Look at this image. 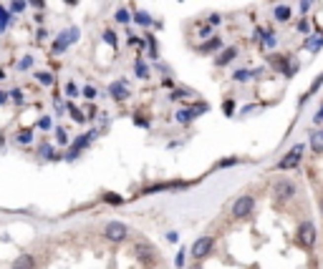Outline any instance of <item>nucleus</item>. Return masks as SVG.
<instances>
[{"label": "nucleus", "mask_w": 323, "mask_h": 269, "mask_svg": "<svg viewBox=\"0 0 323 269\" xmlns=\"http://www.w3.org/2000/svg\"><path fill=\"white\" fill-rule=\"evenodd\" d=\"M134 252H137V257L142 259V264H146V267L154 262V252H152V246H149V244H142V241H139Z\"/></svg>", "instance_id": "obj_9"}, {"label": "nucleus", "mask_w": 323, "mask_h": 269, "mask_svg": "<svg viewBox=\"0 0 323 269\" xmlns=\"http://www.w3.org/2000/svg\"><path fill=\"white\" fill-rule=\"evenodd\" d=\"M5 28H8V13H5V8H0V33Z\"/></svg>", "instance_id": "obj_27"}, {"label": "nucleus", "mask_w": 323, "mask_h": 269, "mask_svg": "<svg viewBox=\"0 0 323 269\" xmlns=\"http://www.w3.org/2000/svg\"><path fill=\"white\" fill-rule=\"evenodd\" d=\"M321 211H323V199H321Z\"/></svg>", "instance_id": "obj_48"}, {"label": "nucleus", "mask_w": 323, "mask_h": 269, "mask_svg": "<svg viewBox=\"0 0 323 269\" xmlns=\"http://www.w3.org/2000/svg\"><path fill=\"white\" fill-rule=\"evenodd\" d=\"M175 264H177L179 269L184 267V249H182V252H177V257H175Z\"/></svg>", "instance_id": "obj_34"}, {"label": "nucleus", "mask_w": 323, "mask_h": 269, "mask_svg": "<svg viewBox=\"0 0 323 269\" xmlns=\"http://www.w3.org/2000/svg\"><path fill=\"white\" fill-rule=\"evenodd\" d=\"M66 106H69V114H71V119H73L76 123H83V121H86V116H83V111H78V108H76L73 103H66Z\"/></svg>", "instance_id": "obj_18"}, {"label": "nucleus", "mask_w": 323, "mask_h": 269, "mask_svg": "<svg viewBox=\"0 0 323 269\" xmlns=\"http://www.w3.org/2000/svg\"><path fill=\"white\" fill-rule=\"evenodd\" d=\"M15 141H18V144H31V141H33V131H31V128L18 131V133H15Z\"/></svg>", "instance_id": "obj_14"}, {"label": "nucleus", "mask_w": 323, "mask_h": 269, "mask_svg": "<svg viewBox=\"0 0 323 269\" xmlns=\"http://www.w3.org/2000/svg\"><path fill=\"white\" fill-rule=\"evenodd\" d=\"M265 46H268V48H273V46H275V38H273V35H268V38H265Z\"/></svg>", "instance_id": "obj_41"}, {"label": "nucleus", "mask_w": 323, "mask_h": 269, "mask_svg": "<svg viewBox=\"0 0 323 269\" xmlns=\"http://www.w3.org/2000/svg\"><path fill=\"white\" fill-rule=\"evenodd\" d=\"M40 156H43V159H48V161H51V159H58V153L53 151L51 144H43V146H40Z\"/></svg>", "instance_id": "obj_19"}, {"label": "nucleus", "mask_w": 323, "mask_h": 269, "mask_svg": "<svg viewBox=\"0 0 323 269\" xmlns=\"http://www.w3.org/2000/svg\"><path fill=\"white\" fill-rule=\"evenodd\" d=\"M298 241L303 249H313V244H316V227L311 221H303L298 227Z\"/></svg>", "instance_id": "obj_4"}, {"label": "nucleus", "mask_w": 323, "mask_h": 269, "mask_svg": "<svg viewBox=\"0 0 323 269\" xmlns=\"http://www.w3.org/2000/svg\"><path fill=\"white\" fill-rule=\"evenodd\" d=\"M321 83H323V73L316 78V83H313V91H318V86H321Z\"/></svg>", "instance_id": "obj_42"}, {"label": "nucleus", "mask_w": 323, "mask_h": 269, "mask_svg": "<svg viewBox=\"0 0 323 269\" xmlns=\"http://www.w3.org/2000/svg\"><path fill=\"white\" fill-rule=\"evenodd\" d=\"M66 93H69V96H78V86H76V83H69V86H66Z\"/></svg>", "instance_id": "obj_33"}, {"label": "nucleus", "mask_w": 323, "mask_h": 269, "mask_svg": "<svg viewBox=\"0 0 323 269\" xmlns=\"http://www.w3.org/2000/svg\"><path fill=\"white\" fill-rule=\"evenodd\" d=\"M134 20H137L139 26H152V23H154V20H152V15H149V13H144V10L134 13Z\"/></svg>", "instance_id": "obj_16"}, {"label": "nucleus", "mask_w": 323, "mask_h": 269, "mask_svg": "<svg viewBox=\"0 0 323 269\" xmlns=\"http://www.w3.org/2000/svg\"><path fill=\"white\" fill-rule=\"evenodd\" d=\"M300 156H303V146H293L283 159H281V164H278V169L281 171H288V169H293V166H298V161H300Z\"/></svg>", "instance_id": "obj_7"}, {"label": "nucleus", "mask_w": 323, "mask_h": 269, "mask_svg": "<svg viewBox=\"0 0 323 269\" xmlns=\"http://www.w3.org/2000/svg\"><path fill=\"white\" fill-rule=\"evenodd\" d=\"M189 269H202V267H200V264H195V267H189Z\"/></svg>", "instance_id": "obj_47"}, {"label": "nucleus", "mask_w": 323, "mask_h": 269, "mask_svg": "<svg viewBox=\"0 0 323 269\" xmlns=\"http://www.w3.org/2000/svg\"><path fill=\"white\" fill-rule=\"evenodd\" d=\"M5 101H8V96H5V93H3V91H0V106H3V103H5Z\"/></svg>", "instance_id": "obj_45"}, {"label": "nucleus", "mask_w": 323, "mask_h": 269, "mask_svg": "<svg viewBox=\"0 0 323 269\" xmlns=\"http://www.w3.org/2000/svg\"><path fill=\"white\" fill-rule=\"evenodd\" d=\"M31 65H33V56H23V58H20V63H18V68L20 71H28Z\"/></svg>", "instance_id": "obj_24"}, {"label": "nucleus", "mask_w": 323, "mask_h": 269, "mask_svg": "<svg viewBox=\"0 0 323 269\" xmlns=\"http://www.w3.org/2000/svg\"><path fill=\"white\" fill-rule=\"evenodd\" d=\"M308 8H311V0H303V5H300V10H303V13H306Z\"/></svg>", "instance_id": "obj_44"}, {"label": "nucleus", "mask_w": 323, "mask_h": 269, "mask_svg": "<svg viewBox=\"0 0 323 269\" xmlns=\"http://www.w3.org/2000/svg\"><path fill=\"white\" fill-rule=\"evenodd\" d=\"M56 139H58V144H61V146H66V144H69V136H66V131H63V128H58V131H56Z\"/></svg>", "instance_id": "obj_28"}, {"label": "nucleus", "mask_w": 323, "mask_h": 269, "mask_svg": "<svg viewBox=\"0 0 323 269\" xmlns=\"http://www.w3.org/2000/svg\"><path fill=\"white\" fill-rule=\"evenodd\" d=\"M38 126H40L43 131H46V128H51V119H48V116H43V119L38 121Z\"/></svg>", "instance_id": "obj_35"}, {"label": "nucleus", "mask_w": 323, "mask_h": 269, "mask_svg": "<svg viewBox=\"0 0 323 269\" xmlns=\"http://www.w3.org/2000/svg\"><path fill=\"white\" fill-rule=\"evenodd\" d=\"M252 209H255V199L245 194V196H240L232 204V219H245V216L252 214Z\"/></svg>", "instance_id": "obj_1"}, {"label": "nucleus", "mask_w": 323, "mask_h": 269, "mask_svg": "<svg viewBox=\"0 0 323 269\" xmlns=\"http://www.w3.org/2000/svg\"><path fill=\"white\" fill-rule=\"evenodd\" d=\"M104 40L109 43V46H114V48H116V35H114V30H106V33H104Z\"/></svg>", "instance_id": "obj_29"}, {"label": "nucleus", "mask_w": 323, "mask_h": 269, "mask_svg": "<svg viewBox=\"0 0 323 269\" xmlns=\"http://www.w3.org/2000/svg\"><path fill=\"white\" fill-rule=\"evenodd\" d=\"M26 5H28L26 0H13V3H10V10H13V13H23Z\"/></svg>", "instance_id": "obj_25"}, {"label": "nucleus", "mask_w": 323, "mask_h": 269, "mask_svg": "<svg viewBox=\"0 0 323 269\" xmlns=\"http://www.w3.org/2000/svg\"><path fill=\"white\" fill-rule=\"evenodd\" d=\"M134 73H137L139 78H149V65H146L144 60H137V63H134Z\"/></svg>", "instance_id": "obj_17"}, {"label": "nucleus", "mask_w": 323, "mask_h": 269, "mask_svg": "<svg viewBox=\"0 0 323 269\" xmlns=\"http://www.w3.org/2000/svg\"><path fill=\"white\" fill-rule=\"evenodd\" d=\"M220 46H222L220 38H210V40H205L202 46H200V51H202V53H212V51H217Z\"/></svg>", "instance_id": "obj_12"}, {"label": "nucleus", "mask_w": 323, "mask_h": 269, "mask_svg": "<svg viewBox=\"0 0 323 269\" xmlns=\"http://www.w3.org/2000/svg\"><path fill=\"white\" fill-rule=\"evenodd\" d=\"M126 234H129V227L124 221H109V224H106V229H104V237L109 241H124Z\"/></svg>", "instance_id": "obj_3"}, {"label": "nucleus", "mask_w": 323, "mask_h": 269, "mask_svg": "<svg viewBox=\"0 0 323 269\" xmlns=\"http://www.w3.org/2000/svg\"><path fill=\"white\" fill-rule=\"evenodd\" d=\"M10 98H13V101H18V103H23V93H20L18 88H15V91H10Z\"/></svg>", "instance_id": "obj_36"}, {"label": "nucleus", "mask_w": 323, "mask_h": 269, "mask_svg": "<svg viewBox=\"0 0 323 269\" xmlns=\"http://www.w3.org/2000/svg\"><path fill=\"white\" fill-rule=\"evenodd\" d=\"M134 123H137V126H142V128H149V121H146L142 114H137V116H134Z\"/></svg>", "instance_id": "obj_31"}, {"label": "nucleus", "mask_w": 323, "mask_h": 269, "mask_svg": "<svg viewBox=\"0 0 323 269\" xmlns=\"http://www.w3.org/2000/svg\"><path fill=\"white\" fill-rule=\"evenodd\" d=\"M235 164H238V159L232 156V159H222V161L217 164V169H230V166H235Z\"/></svg>", "instance_id": "obj_30"}, {"label": "nucleus", "mask_w": 323, "mask_h": 269, "mask_svg": "<svg viewBox=\"0 0 323 269\" xmlns=\"http://www.w3.org/2000/svg\"><path fill=\"white\" fill-rule=\"evenodd\" d=\"M273 194H275V199L278 201H286V199H290L293 194H295V186H293V181H278V184H273Z\"/></svg>", "instance_id": "obj_8"}, {"label": "nucleus", "mask_w": 323, "mask_h": 269, "mask_svg": "<svg viewBox=\"0 0 323 269\" xmlns=\"http://www.w3.org/2000/svg\"><path fill=\"white\" fill-rule=\"evenodd\" d=\"M235 56H238V48H227V51H225V53L217 58V65H227V63H230Z\"/></svg>", "instance_id": "obj_15"}, {"label": "nucleus", "mask_w": 323, "mask_h": 269, "mask_svg": "<svg viewBox=\"0 0 323 269\" xmlns=\"http://www.w3.org/2000/svg\"><path fill=\"white\" fill-rule=\"evenodd\" d=\"M311 149L313 151H323V128L311 133Z\"/></svg>", "instance_id": "obj_13"}, {"label": "nucleus", "mask_w": 323, "mask_h": 269, "mask_svg": "<svg viewBox=\"0 0 323 269\" xmlns=\"http://www.w3.org/2000/svg\"><path fill=\"white\" fill-rule=\"evenodd\" d=\"M13 269H36V257L33 254H20L13 262Z\"/></svg>", "instance_id": "obj_11"}, {"label": "nucleus", "mask_w": 323, "mask_h": 269, "mask_svg": "<svg viewBox=\"0 0 323 269\" xmlns=\"http://www.w3.org/2000/svg\"><path fill=\"white\" fill-rule=\"evenodd\" d=\"M78 28H69V30H63L56 40H53V53H63V51H66L69 46H71V43H76L78 40Z\"/></svg>", "instance_id": "obj_2"}, {"label": "nucleus", "mask_w": 323, "mask_h": 269, "mask_svg": "<svg viewBox=\"0 0 323 269\" xmlns=\"http://www.w3.org/2000/svg\"><path fill=\"white\" fill-rule=\"evenodd\" d=\"M252 73H248V71H238V73H235V78H238V81H245V78H250Z\"/></svg>", "instance_id": "obj_38"}, {"label": "nucleus", "mask_w": 323, "mask_h": 269, "mask_svg": "<svg viewBox=\"0 0 323 269\" xmlns=\"http://www.w3.org/2000/svg\"><path fill=\"white\" fill-rule=\"evenodd\" d=\"M114 18H116V23H121V26H126L129 20H132V15H129V10H126V8H119Z\"/></svg>", "instance_id": "obj_22"}, {"label": "nucleus", "mask_w": 323, "mask_h": 269, "mask_svg": "<svg viewBox=\"0 0 323 269\" xmlns=\"http://www.w3.org/2000/svg\"><path fill=\"white\" fill-rule=\"evenodd\" d=\"M36 78H38L43 86H51V83H53V76H51V73H40V71H38V73H36Z\"/></svg>", "instance_id": "obj_26"}, {"label": "nucleus", "mask_w": 323, "mask_h": 269, "mask_svg": "<svg viewBox=\"0 0 323 269\" xmlns=\"http://www.w3.org/2000/svg\"><path fill=\"white\" fill-rule=\"evenodd\" d=\"M192 119H195V111H187V108L177 111V121H179V123H189Z\"/></svg>", "instance_id": "obj_21"}, {"label": "nucleus", "mask_w": 323, "mask_h": 269, "mask_svg": "<svg viewBox=\"0 0 323 269\" xmlns=\"http://www.w3.org/2000/svg\"><path fill=\"white\" fill-rule=\"evenodd\" d=\"M66 3H69V5H76V0H66Z\"/></svg>", "instance_id": "obj_46"}, {"label": "nucleus", "mask_w": 323, "mask_h": 269, "mask_svg": "<svg viewBox=\"0 0 323 269\" xmlns=\"http://www.w3.org/2000/svg\"><path fill=\"white\" fill-rule=\"evenodd\" d=\"M83 96H86V98H94V96H96V88H94V86H86V88H83Z\"/></svg>", "instance_id": "obj_32"}, {"label": "nucleus", "mask_w": 323, "mask_h": 269, "mask_svg": "<svg viewBox=\"0 0 323 269\" xmlns=\"http://www.w3.org/2000/svg\"><path fill=\"white\" fill-rule=\"evenodd\" d=\"M275 18H278V20H288V18H290V8L278 5V8H275Z\"/></svg>", "instance_id": "obj_23"}, {"label": "nucleus", "mask_w": 323, "mask_h": 269, "mask_svg": "<svg viewBox=\"0 0 323 269\" xmlns=\"http://www.w3.org/2000/svg\"><path fill=\"white\" fill-rule=\"evenodd\" d=\"M31 3H33L36 8H43V5H46V0H31Z\"/></svg>", "instance_id": "obj_43"}, {"label": "nucleus", "mask_w": 323, "mask_h": 269, "mask_svg": "<svg viewBox=\"0 0 323 269\" xmlns=\"http://www.w3.org/2000/svg\"><path fill=\"white\" fill-rule=\"evenodd\" d=\"M212 246H215V239H212V237H200L195 244H192V257H195L197 262L205 259V257L212 252Z\"/></svg>", "instance_id": "obj_5"}, {"label": "nucleus", "mask_w": 323, "mask_h": 269, "mask_svg": "<svg viewBox=\"0 0 323 269\" xmlns=\"http://www.w3.org/2000/svg\"><path fill=\"white\" fill-rule=\"evenodd\" d=\"M96 139V131H89V133H83V136H78L76 141H73V146H71V151L66 153V159L69 161H76V156H78V151L81 149H86V146H89L91 141Z\"/></svg>", "instance_id": "obj_6"}, {"label": "nucleus", "mask_w": 323, "mask_h": 269, "mask_svg": "<svg viewBox=\"0 0 323 269\" xmlns=\"http://www.w3.org/2000/svg\"><path fill=\"white\" fill-rule=\"evenodd\" d=\"M232 111H235V103H232V101H225V116H232Z\"/></svg>", "instance_id": "obj_37"}, {"label": "nucleus", "mask_w": 323, "mask_h": 269, "mask_svg": "<svg viewBox=\"0 0 323 269\" xmlns=\"http://www.w3.org/2000/svg\"><path fill=\"white\" fill-rule=\"evenodd\" d=\"M104 201H106V204H114V207H121V204H124V199H121L119 194H111V191L104 194Z\"/></svg>", "instance_id": "obj_20"}, {"label": "nucleus", "mask_w": 323, "mask_h": 269, "mask_svg": "<svg viewBox=\"0 0 323 269\" xmlns=\"http://www.w3.org/2000/svg\"><path fill=\"white\" fill-rule=\"evenodd\" d=\"M109 91H111V96H114L116 101H126V98H129V88H126V81H114Z\"/></svg>", "instance_id": "obj_10"}, {"label": "nucleus", "mask_w": 323, "mask_h": 269, "mask_svg": "<svg viewBox=\"0 0 323 269\" xmlns=\"http://www.w3.org/2000/svg\"><path fill=\"white\" fill-rule=\"evenodd\" d=\"M129 46H134V48H142V40H139V38H129Z\"/></svg>", "instance_id": "obj_39"}, {"label": "nucleus", "mask_w": 323, "mask_h": 269, "mask_svg": "<svg viewBox=\"0 0 323 269\" xmlns=\"http://www.w3.org/2000/svg\"><path fill=\"white\" fill-rule=\"evenodd\" d=\"M210 33H212V28H210V26H205V28H200V35H202V38H207Z\"/></svg>", "instance_id": "obj_40"}]
</instances>
